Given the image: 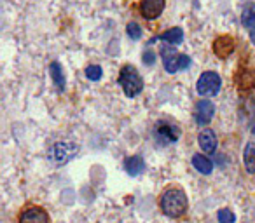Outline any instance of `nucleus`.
I'll list each match as a JSON object with an SVG mask.
<instances>
[{
	"label": "nucleus",
	"instance_id": "9d476101",
	"mask_svg": "<svg viewBox=\"0 0 255 223\" xmlns=\"http://www.w3.org/2000/svg\"><path fill=\"white\" fill-rule=\"evenodd\" d=\"M19 223H49V216L42 208H28L21 213L19 216Z\"/></svg>",
	"mask_w": 255,
	"mask_h": 223
},
{
	"label": "nucleus",
	"instance_id": "7ed1b4c3",
	"mask_svg": "<svg viewBox=\"0 0 255 223\" xmlns=\"http://www.w3.org/2000/svg\"><path fill=\"white\" fill-rule=\"evenodd\" d=\"M161 56H163V65L164 70L168 74H175L178 70H185L191 65V58L185 56V54H180L173 49V47L163 46L161 47Z\"/></svg>",
	"mask_w": 255,
	"mask_h": 223
},
{
	"label": "nucleus",
	"instance_id": "5701e85b",
	"mask_svg": "<svg viewBox=\"0 0 255 223\" xmlns=\"http://www.w3.org/2000/svg\"><path fill=\"white\" fill-rule=\"evenodd\" d=\"M252 133H255V126H254V128H252Z\"/></svg>",
	"mask_w": 255,
	"mask_h": 223
},
{
	"label": "nucleus",
	"instance_id": "f03ea898",
	"mask_svg": "<svg viewBox=\"0 0 255 223\" xmlns=\"http://www.w3.org/2000/svg\"><path fill=\"white\" fill-rule=\"evenodd\" d=\"M119 84L128 98H135V96H138L143 89L142 77H140L138 72H136L135 67H131V65H126V67L121 68Z\"/></svg>",
	"mask_w": 255,
	"mask_h": 223
},
{
	"label": "nucleus",
	"instance_id": "ddd939ff",
	"mask_svg": "<svg viewBox=\"0 0 255 223\" xmlns=\"http://www.w3.org/2000/svg\"><path fill=\"white\" fill-rule=\"evenodd\" d=\"M192 166L196 167V171H199L201 174H210L213 171V164L208 157L201 155V153H196L192 157Z\"/></svg>",
	"mask_w": 255,
	"mask_h": 223
},
{
	"label": "nucleus",
	"instance_id": "f8f14e48",
	"mask_svg": "<svg viewBox=\"0 0 255 223\" xmlns=\"http://www.w3.org/2000/svg\"><path fill=\"white\" fill-rule=\"evenodd\" d=\"M143 167H145V162L140 155H131L124 160V169L129 176H138V174L143 173Z\"/></svg>",
	"mask_w": 255,
	"mask_h": 223
},
{
	"label": "nucleus",
	"instance_id": "1a4fd4ad",
	"mask_svg": "<svg viewBox=\"0 0 255 223\" xmlns=\"http://www.w3.org/2000/svg\"><path fill=\"white\" fill-rule=\"evenodd\" d=\"M234 39L231 35H222V37H217L215 42H213V53L217 54L219 58H227L234 53Z\"/></svg>",
	"mask_w": 255,
	"mask_h": 223
},
{
	"label": "nucleus",
	"instance_id": "20e7f679",
	"mask_svg": "<svg viewBox=\"0 0 255 223\" xmlns=\"http://www.w3.org/2000/svg\"><path fill=\"white\" fill-rule=\"evenodd\" d=\"M79 152V147L75 143H65V142H60V143H54L49 150V159L53 160L54 164H67L72 157H75V153Z\"/></svg>",
	"mask_w": 255,
	"mask_h": 223
},
{
	"label": "nucleus",
	"instance_id": "6ab92c4d",
	"mask_svg": "<svg viewBox=\"0 0 255 223\" xmlns=\"http://www.w3.org/2000/svg\"><path fill=\"white\" fill-rule=\"evenodd\" d=\"M126 33L129 39L138 40L140 37H142V28H140V25H136V23H129V25L126 26Z\"/></svg>",
	"mask_w": 255,
	"mask_h": 223
},
{
	"label": "nucleus",
	"instance_id": "f3484780",
	"mask_svg": "<svg viewBox=\"0 0 255 223\" xmlns=\"http://www.w3.org/2000/svg\"><path fill=\"white\" fill-rule=\"evenodd\" d=\"M241 23L245 25V28L252 30L255 26V11L254 9H247V11H243V14H241Z\"/></svg>",
	"mask_w": 255,
	"mask_h": 223
},
{
	"label": "nucleus",
	"instance_id": "f257e3e1",
	"mask_svg": "<svg viewBox=\"0 0 255 223\" xmlns=\"http://www.w3.org/2000/svg\"><path fill=\"white\" fill-rule=\"evenodd\" d=\"M159 206L166 216H170V218H180L187 211V197H185L184 190H180V188H168L161 195Z\"/></svg>",
	"mask_w": 255,
	"mask_h": 223
},
{
	"label": "nucleus",
	"instance_id": "4468645a",
	"mask_svg": "<svg viewBox=\"0 0 255 223\" xmlns=\"http://www.w3.org/2000/svg\"><path fill=\"white\" fill-rule=\"evenodd\" d=\"M49 72H51V77H53L54 85L58 87V91H63L67 80H65V74H63V68H61V65L56 63V61H54V63H51Z\"/></svg>",
	"mask_w": 255,
	"mask_h": 223
},
{
	"label": "nucleus",
	"instance_id": "6e6552de",
	"mask_svg": "<svg viewBox=\"0 0 255 223\" xmlns=\"http://www.w3.org/2000/svg\"><path fill=\"white\" fill-rule=\"evenodd\" d=\"M166 0H142L140 2V12L145 19H156L164 11Z\"/></svg>",
	"mask_w": 255,
	"mask_h": 223
},
{
	"label": "nucleus",
	"instance_id": "9b49d317",
	"mask_svg": "<svg viewBox=\"0 0 255 223\" xmlns=\"http://www.w3.org/2000/svg\"><path fill=\"white\" fill-rule=\"evenodd\" d=\"M198 142H199V147H201L203 152L213 153L217 150V135L212 131V129H205V131L199 133Z\"/></svg>",
	"mask_w": 255,
	"mask_h": 223
},
{
	"label": "nucleus",
	"instance_id": "412c9836",
	"mask_svg": "<svg viewBox=\"0 0 255 223\" xmlns=\"http://www.w3.org/2000/svg\"><path fill=\"white\" fill-rule=\"evenodd\" d=\"M142 60H143V63H145V65H154V61H156V54H154L152 51H145Z\"/></svg>",
	"mask_w": 255,
	"mask_h": 223
},
{
	"label": "nucleus",
	"instance_id": "4be33fe9",
	"mask_svg": "<svg viewBox=\"0 0 255 223\" xmlns=\"http://www.w3.org/2000/svg\"><path fill=\"white\" fill-rule=\"evenodd\" d=\"M250 39H252V42L255 44V26H254V28L250 30Z\"/></svg>",
	"mask_w": 255,
	"mask_h": 223
},
{
	"label": "nucleus",
	"instance_id": "0eeeda50",
	"mask_svg": "<svg viewBox=\"0 0 255 223\" xmlns=\"http://www.w3.org/2000/svg\"><path fill=\"white\" fill-rule=\"evenodd\" d=\"M213 115H215V105H213L210 99H199L196 103V112H194V117L196 122L199 126H206L212 122Z\"/></svg>",
	"mask_w": 255,
	"mask_h": 223
},
{
	"label": "nucleus",
	"instance_id": "dca6fc26",
	"mask_svg": "<svg viewBox=\"0 0 255 223\" xmlns=\"http://www.w3.org/2000/svg\"><path fill=\"white\" fill-rule=\"evenodd\" d=\"M243 160L248 173H255V147L254 143H247L243 152Z\"/></svg>",
	"mask_w": 255,
	"mask_h": 223
},
{
	"label": "nucleus",
	"instance_id": "aec40b11",
	"mask_svg": "<svg viewBox=\"0 0 255 223\" xmlns=\"http://www.w3.org/2000/svg\"><path fill=\"white\" fill-rule=\"evenodd\" d=\"M217 218H219L220 223H234L236 222V216H234V213L231 211V209H220L219 215H217Z\"/></svg>",
	"mask_w": 255,
	"mask_h": 223
},
{
	"label": "nucleus",
	"instance_id": "39448f33",
	"mask_svg": "<svg viewBox=\"0 0 255 223\" xmlns=\"http://www.w3.org/2000/svg\"><path fill=\"white\" fill-rule=\"evenodd\" d=\"M220 85H222V80H220V77L215 72H205L198 78L196 87H198V92L201 96H215L219 94Z\"/></svg>",
	"mask_w": 255,
	"mask_h": 223
},
{
	"label": "nucleus",
	"instance_id": "2eb2a0df",
	"mask_svg": "<svg viewBox=\"0 0 255 223\" xmlns=\"http://www.w3.org/2000/svg\"><path fill=\"white\" fill-rule=\"evenodd\" d=\"M161 40L171 44V46H177V44H182V40H184V32H182V28H170L161 35Z\"/></svg>",
	"mask_w": 255,
	"mask_h": 223
},
{
	"label": "nucleus",
	"instance_id": "a211bd4d",
	"mask_svg": "<svg viewBox=\"0 0 255 223\" xmlns=\"http://www.w3.org/2000/svg\"><path fill=\"white\" fill-rule=\"evenodd\" d=\"M102 75H103V70H102V67H98V65H89V67L86 68V77H88L89 80H93V82L100 80Z\"/></svg>",
	"mask_w": 255,
	"mask_h": 223
},
{
	"label": "nucleus",
	"instance_id": "423d86ee",
	"mask_svg": "<svg viewBox=\"0 0 255 223\" xmlns=\"http://www.w3.org/2000/svg\"><path fill=\"white\" fill-rule=\"evenodd\" d=\"M154 136H156L157 142H159L161 145H168V143L178 142V136H180V133H178V129L175 128L173 124L161 121V122H157V124H156Z\"/></svg>",
	"mask_w": 255,
	"mask_h": 223
}]
</instances>
